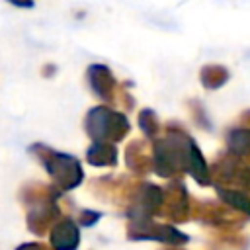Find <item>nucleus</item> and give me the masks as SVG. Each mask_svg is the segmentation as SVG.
Masks as SVG:
<instances>
[{
  "label": "nucleus",
  "mask_w": 250,
  "mask_h": 250,
  "mask_svg": "<svg viewBox=\"0 0 250 250\" xmlns=\"http://www.w3.org/2000/svg\"><path fill=\"white\" fill-rule=\"evenodd\" d=\"M86 131L94 139V143H107L119 141L129 131V121L123 113L111 111L107 107H94L86 117Z\"/></svg>",
  "instance_id": "obj_1"
},
{
  "label": "nucleus",
  "mask_w": 250,
  "mask_h": 250,
  "mask_svg": "<svg viewBox=\"0 0 250 250\" xmlns=\"http://www.w3.org/2000/svg\"><path fill=\"white\" fill-rule=\"evenodd\" d=\"M51 242L57 250H76V246L80 242L76 225L70 219H62V221L55 223V227L51 230Z\"/></svg>",
  "instance_id": "obj_3"
},
{
  "label": "nucleus",
  "mask_w": 250,
  "mask_h": 250,
  "mask_svg": "<svg viewBox=\"0 0 250 250\" xmlns=\"http://www.w3.org/2000/svg\"><path fill=\"white\" fill-rule=\"evenodd\" d=\"M139 121H141V127H143V131H145L148 137H154V133L158 131V121H156V115H154V111H150V109H145V111L141 113Z\"/></svg>",
  "instance_id": "obj_10"
},
{
  "label": "nucleus",
  "mask_w": 250,
  "mask_h": 250,
  "mask_svg": "<svg viewBox=\"0 0 250 250\" xmlns=\"http://www.w3.org/2000/svg\"><path fill=\"white\" fill-rule=\"evenodd\" d=\"M88 80H90V86L94 88V92L104 98H109V94L115 86V80H113L109 68L102 66V64H92L88 68Z\"/></svg>",
  "instance_id": "obj_4"
},
{
  "label": "nucleus",
  "mask_w": 250,
  "mask_h": 250,
  "mask_svg": "<svg viewBox=\"0 0 250 250\" xmlns=\"http://www.w3.org/2000/svg\"><path fill=\"white\" fill-rule=\"evenodd\" d=\"M41 162L61 189H72L82 182L80 162L70 154L51 152L49 156H41Z\"/></svg>",
  "instance_id": "obj_2"
},
{
  "label": "nucleus",
  "mask_w": 250,
  "mask_h": 250,
  "mask_svg": "<svg viewBox=\"0 0 250 250\" xmlns=\"http://www.w3.org/2000/svg\"><path fill=\"white\" fill-rule=\"evenodd\" d=\"M217 191H219V195H221V199H223L225 203H229L230 207H234V209L244 211V213L250 215V199H248L246 195H242L240 191H234V189H223V188H219Z\"/></svg>",
  "instance_id": "obj_9"
},
{
  "label": "nucleus",
  "mask_w": 250,
  "mask_h": 250,
  "mask_svg": "<svg viewBox=\"0 0 250 250\" xmlns=\"http://www.w3.org/2000/svg\"><path fill=\"white\" fill-rule=\"evenodd\" d=\"M229 152L234 158H250V129L240 127L229 133Z\"/></svg>",
  "instance_id": "obj_6"
},
{
  "label": "nucleus",
  "mask_w": 250,
  "mask_h": 250,
  "mask_svg": "<svg viewBox=\"0 0 250 250\" xmlns=\"http://www.w3.org/2000/svg\"><path fill=\"white\" fill-rule=\"evenodd\" d=\"M229 80V72L227 68L219 66V64H209L201 70V82L205 88H219Z\"/></svg>",
  "instance_id": "obj_8"
},
{
  "label": "nucleus",
  "mask_w": 250,
  "mask_h": 250,
  "mask_svg": "<svg viewBox=\"0 0 250 250\" xmlns=\"http://www.w3.org/2000/svg\"><path fill=\"white\" fill-rule=\"evenodd\" d=\"M59 209L55 205V201H45V203H39L35 209L29 211L27 215V225L33 232H43L47 223L53 221V217H57Z\"/></svg>",
  "instance_id": "obj_5"
},
{
  "label": "nucleus",
  "mask_w": 250,
  "mask_h": 250,
  "mask_svg": "<svg viewBox=\"0 0 250 250\" xmlns=\"http://www.w3.org/2000/svg\"><path fill=\"white\" fill-rule=\"evenodd\" d=\"M18 250H49V248L41 242H27V244H21Z\"/></svg>",
  "instance_id": "obj_11"
},
{
  "label": "nucleus",
  "mask_w": 250,
  "mask_h": 250,
  "mask_svg": "<svg viewBox=\"0 0 250 250\" xmlns=\"http://www.w3.org/2000/svg\"><path fill=\"white\" fill-rule=\"evenodd\" d=\"M88 162L94 166H113L117 162V148L107 143H94L88 150Z\"/></svg>",
  "instance_id": "obj_7"
}]
</instances>
